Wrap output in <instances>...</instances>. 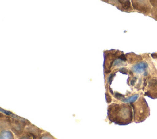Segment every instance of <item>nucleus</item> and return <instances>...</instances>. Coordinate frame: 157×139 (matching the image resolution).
Wrapping results in <instances>:
<instances>
[{"instance_id":"5","label":"nucleus","mask_w":157,"mask_h":139,"mask_svg":"<svg viewBox=\"0 0 157 139\" xmlns=\"http://www.w3.org/2000/svg\"><path fill=\"white\" fill-rule=\"evenodd\" d=\"M123 53V51L115 50H110L104 51V61L103 64V67L105 73H108L110 72L113 61Z\"/></svg>"},{"instance_id":"4","label":"nucleus","mask_w":157,"mask_h":139,"mask_svg":"<svg viewBox=\"0 0 157 139\" xmlns=\"http://www.w3.org/2000/svg\"><path fill=\"white\" fill-rule=\"evenodd\" d=\"M143 90L144 95L151 99H157V76L145 78Z\"/></svg>"},{"instance_id":"6","label":"nucleus","mask_w":157,"mask_h":139,"mask_svg":"<svg viewBox=\"0 0 157 139\" xmlns=\"http://www.w3.org/2000/svg\"><path fill=\"white\" fill-rule=\"evenodd\" d=\"M133 8L140 13L144 15H149L151 13L152 5L150 1H132Z\"/></svg>"},{"instance_id":"2","label":"nucleus","mask_w":157,"mask_h":139,"mask_svg":"<svg viewBox=\"0 0 157 139\" xmlns=\"http://www.w3.org/2000/svg\"><path fill=\"white\" fill-rule=\"evenodd\" d=\"M133 110V122L140 123L144 122L150 115V109L143 96H140L138 99L130 103Z\"/></svg>"},{"instance_id":"9","label":"nucleus","mask_w":157,"mask_h":139,"mask_svg":"<svg viewBox=\"0 0 157 139\" xmlns=\"http://www.w3.org/2000/svg\"><path fill=\"white\" fill-rule=\"evenodd\" d=\"M119 3H115L118 4V5L117 6V7L122 10L125 12H131L133 11V9L131 7V4L129 1H118Z\"/></svg>"},{"instance_id":"1","label":"nucleus","mask_w":157,"mask_h":139,"mask_svg":"<svg viewBox=\"0 0 157 139\" xmlns=\"http://www.w3.org/2000/svg\"><path fill=\"white\" fill-rule=\"evenodd\" d=\"M107 118L110 122L124 126L133 122V110L130 103L113 102L107 107Z\"/></svg>"},{"instance_id":"3","label":"nucleus","mask_w":157,"mask_h":139,"mask_svg":"<svg viewBox=\"0 0 157 139\" xmlns=\"http://www.w3.org/2000/svg\"><path fill=\"white\" fill-rule=\"evenodd\" d=\"M7 115L10 116V130L15 134L16 138H18L22 135L25 132L26 126L31 122L27 119L19 118L14 114H10V112L5 110L4 111Z\"/></svg>"},{"instance_id":"13","label":"nucleus","mask_w":157,"mask_h":139,"mask_svg":"<svg viewBox=\"0 0 157 139\" xmlns=\"http://www.w3.org/2000/svg\"><path fill=\"white\" fill-rule=\"evenodd\" d=\"M17 139H33V137L29 134L23 133V134L22 135L19 137Z\"/></svg>"},{"instance_id":"10","label":"nucleus","mask_w":157,"mask_h":139,"mask_svg":"<svg viewBox=\"0 0 157 139\" xmlns=\"http://www.w3.org/2000/svg\"><path fill=\"white\" fill-rule=\"evenodd\" d=\"M0 139H17V138L10 130H0Z\"/></svg>"},{"instance_id":"7","label":"nucleus","mask_w":157,"mask_h":139,"mask_svg":"<svg viewBox=\"0 0 157 139\" xmlns=\"http://www.w3.org/2000/svg\"><path fill=\"white\" fill-rule=\"evenodd\" d=\"M131 71L133 73L142 75L143 77H147L149 73L148 64L145 61H139L132 66Z\"/></svg>"},{"instance_id":"11","label":"nucleus","mask_w":157,"mask_h":139,"mask_svg":"<svg viewBox=\"0 0 157 139\" xmlns=\"http://www.w3.org/2000/svg\"><path fill=\"white\" fill-rule=\"evenodd\" d=\"M153 3H151L152 5V9L151 11V16L153 18L157 20V1H152Z\"/></svg>"},{"instance_id":"8","label":"nucleus","mask_w":157,"mask_h":139,"mask_svg":"<svg viewBox=\"0 0 157 139\" xmlns=\"http://www.w3.org/2000/svg\"><path fill=\"white\" fill-rule=\"evenodd\" d=\"M45 132V130L30 123L26 126L24 133L29 134L33 137V139H39V137Z\"/></svg>"},{"instance_id":"12","label":"nucleus","mask_w":157,"mask_h":139,"mask_svg":"<svg viewBox=\"0 0 157 139\" xmlns=\"http://www.w3.org/2000/svg\"><path fill=\"white\" fill-rule=\"evenodd\" d=\"M39 139H56V138L54 137L53 135H52L49 132L45 131L39 137Z\"/></svg>"}]
</instances>
